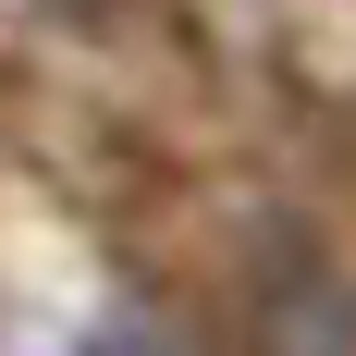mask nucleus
<instances>
[{"mask_svg":"<svg viewBox=\"0 0 356 356\" xmlns=\"http://www.w3.org/2000/svg\"><path fill=\"white\" fill-rule=\"evenodd\" d=\"M270 356H356V283L307 246H283L270 270Z\"/></svg>","mask_w":356,"mask_h":356,"instance_id":"obj_1","label":"nucleus"},{"mask_svg":"<svg viewBox=\"0 0 356 356\" xmlns=\"http://www.w3.org/2000/svg\"><path fill=\"white\" fill-rule=\"evenodd\" d=\"M74 356H184V344H160V332H147V320H99V332H86V344H74Z\"/></svg>","mask_w":356,"mask_h":356,"instance_id":"obj_2","label":"nucleus"}]
</instances>
